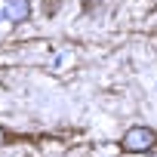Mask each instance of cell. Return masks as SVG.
Masks as SVG:
<instances>
[{
	"instance_id": "cell-1",
	"label": "cell",
	"mask_w": 157,
	"mask_h": 157,
	"mask_svg": "<svg viewBox=\"0 0 157 157\" xmlns=\"http://www.w3.org/2000/svg\"><path fill=\"white\" fill-rule=\"evenodd\" d=\"M120 148L126 154H145V151L157 148V132L151 126H129L120 139Z\"/></svg>"
},
{
	"instance_id": "cell-2",
	"label": "cell",
	"mask_w": 157,
	"mask_h": 157,
	"mask_svg": "<svg viewBox=\"0 0 157 157\" xmlns=\"http://www.w3.org/2000/svg\"><path fill=\"white\" fill-rule=\"evenodd\" d=\"M28 16H31V3H28V0H6L3 13H0V19H10L13 25L28 22Z\"/></svg>"
},
{
	"instance_id": "cell-3",
	"label": "cell",
	"mask_w": 157,
	"mask_h": 157,
	"mask_svg": "<svg viewBox=\"0 0 157 157\" xmlns=\"http://www.w3.org/2000/svg\"><path fill=\"white\" fill-rule=\"evenodd\" d=\"M6 142H10V132H6V129H3V126H0V148H3V145H6Z\"/></svg>"
}]
</instances>
